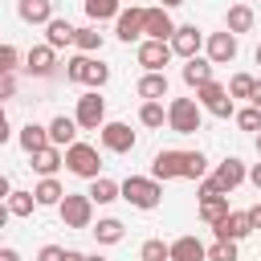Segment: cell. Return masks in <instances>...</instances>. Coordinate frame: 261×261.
Here are the masks:
<instances>
[{
  "label": "cell",
  "mask_w": 261,
  "mask_h": 261,
  "mask_svg": "<svg viewBox=\"0 0 261 261\" xmlns=\"http://www.w3.org/2000/svg\"><path fill=\"white\" fill-rule=\"evenodd\" d=\"M208 175V159L200 151H159L151 159V179H204Z\"/></svg>",
  "instance_id": "1"
},
{
  "label": "cell",
  "mask_w": 261,
  "mask_h": 261,
  "mask_svg": "<svg viewBox=\"0 0 261 261\" xmlns=\"http://www.w3.org/2000/svg\"><path fill=\"white\" fill-rule=\"evenodd\" d=\"M118 200L151 212V208H159V200H163V184L151 179V175H126V179L118 184Z\"/></svg>",
  "instance_id": "2"
},
{
  "label": "cell",
  "mask_w": 261,
  "mask_h": 261,
  "mask_svg": "<svg viewBox=\"0 0 261 261\" xmlns=\"http://www.w3.org/2000/svg\"><path fill=\"white\" fill-rule=\"evenodd\" d=\"M204 122V110L196 106V98H171L167 102V126L175 135H196Z\"/></svg>",
  "instance_id": "3"
},
{
  "label": "cell",
  "mask_w": 261,
  "mask_h": 261,
  "mask_svg": "<svg viewBox=\"0 0 261 261\" xmlns=\"http://www.w3.org/2000/svg\"><path fill=\"white\" fill-rule=\"evenodd\" d=\"M65 167H69L77 179H98V175H102L98 147H90V143H69V147H65Z\"/></svg>",
  "instance_id": "4"
},
{
  "label": "cell",
  "mask_w": 261,
  "mask_h": 261,
  "mask_svg": "<svg viewBox=\"0 0 261 261\" xmlns=\"http://www.w3.org/2000/svg\"><path fill=\"white\" fill-rule=\"evenodd\" d=\"M57 212H61L65 228H90L94 224V204H90L86 192H65L61 204H57Z\"/></svg>",
  "instance_id": "5"
},
{
  "label": "cell",
  "mask_w": 261,
  "mask_h": 261,
  "mask_svg": "<svg viewBox=\"0 0 261 261\" xmlns=\"http://www.w3.org/2000/svg\"><path fill=\"white\" fill-rule=\"evenodd\" d=\"M196 106L200 110H208L212 118H232V98H228V90L212 77V82H204L200 90H196Z\"/></svg>",
  "instance_id": "6"
},
{
  "label": "cell",
  "mask_w": 261,
  "mask_h": 261,
  "mask_svg": "<svg viewBox=\"0 0 261 261\" xmlns=\"http://www.w3.org/2000/svg\"><path fill=\"white\" fill-rule=\"evenodd\" d=\"M73 122H77V130H98V126L106 122V98H102L98 90L82 94V98H77V110H73Z\"/></svg>",
  "instance_id": "7"
},
{
  "label": "cell",
  "mask_w": 261,
  "mask_h": 261,
  "mask_svg": "<svg viewBox=\"0 0 261 261\" xmlns=\"http://www.w3.org/2000/svg\"><path fill=\"white\" fill-rule=\"evenodd\" d=\"M245 175H249V167H245L237 155H228V159H220V163H216V171H212L208 179L216 184V192H220V196H228L232 188H241V184H245Z\"/></svg>",
  "instance_id": "8"
},
{
  "label": "cell",
  "mask_w": 261,
  "mask_h": 261,
  "mask_svg": "<svg viewBox=\"0 0 261 261\" xmlns=\"http://www.w3.org/2000/svg\"><path fill=\"white\" fill-rule=\"evenodd\" d=\"M171 33H175V20H171V12L167 8H143V41H171Z\"/></svg>",
  "instance_id": "9"
},
{
  "label": "cell",
  "mask_w": 261,
  "mask_h": 261,
  "mask_svg": "<svg viewBox=\"0 0 261 261\" xmlns=\"http://www.w3.org/2000/svg\"><path fill=\"white\" fill-rule=\"evenodd\" d=\"M98 139H102V147L114 151V155L135 151V130H130V122H102V126H98Z\"/></svg>",
  "instance_id": "10"
},
{
  "label": "cell",
  "mask_w": 261,
  "mask_h": 261,
  "mask_svg": "<svg viewBox=\"0 0 261 261\" xmlns=\"http://www.w3.org/2000/svg\"><path fill=\"white\" fill-rule=\"evenodd\" d=\"M167 45H171V53H175V57H184V61H188V57H200V49H204V33H200L196 24H175V33H171V41H167Z\"/></svg>",
  "instance_id": "11"
},
{
  "label": "cell",
  "mask_w": 261,
  "mask_h": 261,
  "mask_svg": "<svg viewBox=\"0 0 261 261\" xmlns=\"http://www.w3.org/2000/svg\"><path fill=\"white\" fill-rule=\"evenodd\" d=\"M204 57L212 61V65H228V61H237V37L232 33H208L204 37Z\"/></svg>",
  "instance_id": "12"
},
{
  "label": "cell",
  "mask_w": 261,
  "mask_h": 261,
  "mask_svg": "<svg viewBox=\"0 0 261 261\" xmlns=\"http://www.w3.org/2000/svg\"><path fill=\"white\" fill-rule=\"evenodd\" d=\"M167 61H171V45L167 41H139V65L147 73H163Z\"/></svg>",
  "instance_id": "13"
},
{
  "label": "cell",
  "mask_w": 261,
  "mask_h": 261,
  "mask_svg": "<svg viewBox=\"0 0 261 261\" xmlns=\"http://www.w3.org/2000/svg\"><path fill=\"white\" fill-rule=\"evenodd\" d=\"M114 37L126 41V45L143 37V8H139V4H130V8H122V12L114 16Z\"/></svg>",
  "instance_id": "14"
},
{
  "label": "cell",
  "mask_w": 261,
  "mask_h": 261,
  "mask_svg": "<svg viewBox=\"0 0 261 261\" xmlns=\"http://www.w3.org/2000/svg\"><path fill=\"white\" fill-rule=\"evenodd\" d=\"M212 232H216V241H245V237L253 232V224H249L245 212H228L224 220L212 224Z\"/></svg>",
  "instance_id": "15"
},
{
  "label": "cell",
  "mask_w": 261,
  "mask_h": 261,
  "mask_svg": "<svg viewBox=\"0 0 261 261\" xmlns=\"http://www.w3.org/2000/svg\"><path fill=\"white\" fill-rule=\"evenodd\" d=\"M24 69H29L33 77H49V73L57 69V53H53L49 45H33L29 57H24Z\"/></svg>",
  "instance_id": "16"
},
{
  "label": "cell",
  "mask_w": 261,
  "mask_h": 261,
  "mask_svg": "<svg viewBox=\"0 0 261 261\" xmlns=\"http://www.w3.org/2000/svg\"><path fill=\"white\" fill-rule=\"evenodd\" d=\"M45 130H49V147H61V151H65L69 143H77V122H73L69 114H57Z\"/></svg>",
  "instance_id": "17"
},
{
  "label": "cell",
  "mask_w": 261,
  "mask_h": 261,
  "mask_svg": "<svg viewBox=\"0 0 261 261\" xmlns=\"http://www.w3.org/2000/svg\"><path fill=\"white\" fill-rule=\"evenodd\" d=\"M29 159H33L29 167H33L41 179H49L57 167H65V151H61V147H45V151H37V155H29Z\"/></svg>",
  "instance_id": "18"
},
{
  "label": "cell",
  "mask_w": 261,
  "mask_h": 261,
  "mask_svg": "<svg viewBox=\"0 0 261 261\" xmlns=\"http://www.w3.org/2000/svg\"><path fill=\"white\" fill-rule=\"evenodd\" d=\"M167 257L171 261H204V241L200 237H175L167 245Z\"/></svg>",
  "instance_id": "19"
},
{
  "label": "cell",
  "mask_w": 261,
  "mask_h": 261,
  "mask_svg": "<svg viewBox=\"0 0 261 261\" xmlns=\"http://www.w3.org/2000/svg\"><path fill=\"white\" fill-rule=\"evenodd\" d=\"M16 16L24 24H49L53 20V0H20L16 4Z\"/></svg>",
  "instance_id": "20"
},
{
  "label": "cell",
  "mask_w": 261,
  "mask_h": 261,
  "mask_svg": "<svg viewBox=\"0 0 261 261\" xmlns=\"http://www.w3.org/2000/svg\"><path fill=\"white\" fill-rule=\"evenodd\" d=\"M45 45L57 53V49H65V45H73V24L69 20H61V16H53L49 24H45Z\"/></svg>",
  "instance_id": "21"
},
{
  "label": "cell",
  "mask_w": 261,
  "mask_h": 261,
  "mask_svg": "<svg viewBox=\"0 0 261 261\" xmlns=\"http://www.w3.org/2000/svg\"><path fill=\"white\" fill-rule=\"evenodd\" d=\"M212 69H216V65H212L208 57H188V61H184V82H188L192 90H200L204 82H212Z\"/></svg>",
  "instance_id": "22"
},
{
  "label": "cell",
  "mask_w": 261,
  "mask_h": 261,
  "mask_svg": "<svg viewBox=\"0 0 261 261\" xmlns=\"http://www.w3.org/2000/svg\"><path fill=\"white\" fill-rule=\"evenodd\" d=\"M135 90H139L143 102H163L167 98V73H143Z\"/></svg>",
  "instance_id": "23"
},
{
  "label": "cell",
  "mask_w": 261,
  "mask_h": 261,
  "mask_svg": "<svg viewBox=\"0 0 261 261\" xmlns=\"http://www.w3.org/2000/svg\"><path fill=\"white\" fill-rule=\"evenodd\" d=\"M16 143H20L29 155H37V151H45V147H49V130H45L41 122H24V126H20V135H16Z\"/></svg>",
  "instance_id": "24"
},
{
  "label": "cell",
  "mask_w": 261,
  "mask_h": 261,
  "mask_svg": "<svg viewBox=\"0 0 261 261\" xmlns=\"http://www.w3.org/2000/svg\"><path fill=\"white\" fill-rule=\"evenodd\" d=\"M253 20H257V16H253V8H249V4H232V8H228V16H224V33L241 37V33H249V29H253Z\"/></svg>",
  "instance_id": "25"
},
{
  "label": "cell",
  "mask_w": 261,
  "mask_h": 261,
  "mask_svg": "<svg viewBox=\"0 0 261 261\" xmlns=\"http://www.w3.org/2000/svg\"><path fill=\"white\" fill-rule=\"evenodd\" d=\"M90 232L98 237V245H118V241L126 237V224H122L118 216H102V220H98Z\"/></svg>",
  "instance_id": "26"
},
{
  "label": "cell",
  "mask_w": 261,
  "mask_h": 261,
  "mask_svg": "<svg viewBox=\"0 0 261 261\" xmlns=\"http://www.w3.org/2000/svg\"><path fill=\"white\" fill-rule=\"evenodd\" d=\"M61 196H65V188L49 175V179H41L37 188H33V200H37V208H57L61 204Z\"/></svg>",
  "instance_id": "27"
},
{
  "label": "cell",
  "mask_w": 261,
  "mask_h": 261,
  "mask_svg": "<svg viewBox=\"0 0 261 261\" xmlns=\"http://www.w3.org/2000/svg\"><path fill=\"white\" fill-rule=\"evenodd\" d=\"M90 204H114L118 200V184L114 179H106V175H98V179H90Z\"/></svg>",
  "instance_id": "28"
},
{
  "label": "cell",
  "mask_w": 261,
  "mask_h": 261,
  "mask_svg": "<svg viewBox=\"0 0 261 261\" xmlns=\"http://www.w3.org/2000/svg\"><path fill=\"white\" fill-rule=\"evenodd\" d=\"M232 208H228V196H208V200H200V220L204 224H216V220H224Z\"/></svg>",
  "instance_id": "29"
},
{
  "label": "cell",
  "mask_w": 261,
  "mask_h": 261,
  "mask_svg": "<svg viewBox=\"0 0 261 261\" xmlns=\"http://www.w3.org/2000/svg\"><path fill=\"white\" fill-rule=\"evenodd\" d=\"M73 45H77V53H98L102 49V33L94 29V24H86V29H73Z\"/></svg>",
  "instance_id": "30"
},
{
  "label": "cell",
  "mask_w": 261,
  "mask_h": 261,
  "mask_svg": "<svg viewBox=\"0 0 261 261\" xmlns=\"http://www.w3.org/2000/svg\"><path fill=\"white\" fill-rule=\"evenodd\" d=\"M139 122L151 126V130H159V126L167 122V106H163V102H143V106H139Z\"/></svg>",
  "instance_id": "31"
},
{
  "label": "cell",
  "mask_w": 261,
  "mask_h": 261,
  "mask_svg": "<svg viewBox=\"0 0 261 261\" xmlns=\"http://www.w3.org/2000/svg\"><path fill=\"white\" fill-rule=\"evenodd\" d=\"M122 12V0H86V16L90 20H110Z\"/></svg>",
  "instance_id": "32"
},
{
  "label": "cell",
  "mask_w": 261,
  "mask_h": 261,
  "mask_svg": "<svg viewBox=\"0 0 261 261\" xmlns=\"http://www.w3.org/2000/svg\"><path fill=\"white\" fill-rule=\"evenodd\" d=\"M4 204H8V212H12V216H33V208H37L33 192H16V188L8 192V200H4Z\"/></svg>",
  "instance_id": "33"
},
{
  "label": "cell",
  "mask_w": 261,
  "mask_h": 261,
  "mask_svg": "<svg viewBox=\"0 0 261 261\" xmlns=\"http://www.w3.org/2000/svg\"><path fill=\"white\" fill-rule=\"evenodd\" d=\"M204 261H237V241H212V245H204Z\"/></svg>",
  "instance_id": "34"
},
{
  "label": "cell",
  "mask_w": 261,
  "mask_h": 261,
  "mask_svg": "<svg viewBox=\"0 0 261 261\" xmlns=\"http://www.w3.org/2000/svg\"><path fill=\"white\" fill-rule=\"evenodd\" d=\"M106 82H110V69H106L102 61H94V57H90V65H86V82H82V86H90V90H102Z\"/></svg>",
  "instance_id": "35"
},
{
  "label": "cell",
  "mask_w": 261,
  "mask_h": 261,
  "mask_svg": "<svg viewBox=\"0 0 261 261\" xmlns=\"http://www.w3.org/2000/svg\"><path fill=\"white\" fill-rule=\"evenodd\" d=\"M253 82H257L253 73H232L224 90H228V98H249V94H253Z\"/></svg>",
  "instance_id": "36"
},
{
  "label": "cell",
  "mask_w": 261,
  "mask_h": 261,
  "mask_svg": "<svg viewBox=\"0 0 261 261\" xmlns=\"http://www.w3.org/2000/svg\"><path fill=\"white\" fill-rule=\"evenodd\" d=\"M139 261H171V257H167V241H159V237L143 241V249H139Z\"/></svg>",
  "instance_id": "37"
},
{
  "label": "cell",
  "mask_w": 261,
  "mask_h": 261,
  "mask_svg": "<svg viewBox=\"0 0 261 261\" xmlns=\"http://www.w3.org/2000/svg\"><path fill=\"white\" fill-rule=\"evenodd\" d=\"M232 118H237V126H241V130H261V110H257V106L232 110Z\"/></svg>",
  "instance_id": "38"
},
{
  "label": "cell",
  "mask_w": 261,
  "mask_h": 261,
  "mask_svg": "<svg viewBox=\"0 0 261 261\" xmlns=\"http://www.w3.org/2000/svg\"><path fill=\"white\" fill-rule=\"evenodd\" d=\"M86 65H90V57H86V53L69 57V61H65V77H69V82H86Z\"/></svg>",
  "instance_id": "39"
},
{
  "label": "cell",
  "mask_w": 261,
  "mask_h": 261,
  "mask_svg": "<svg viewBox=\"0 0 261 261\" xmlns=\"http://www.w3.org/2000/svg\"><path fill=\"white\" fill-rule=\"evenodd\" d=\"M16 65H20L16 45H4V41H0V73H16Z\"/></svg>",
  "instance_id": "40"
},
{
  "label": "cell",
  "mask_w": 261,
  "mask_h": 261,
  "mask_svg": "<svg viewBox=\"0 0 261 261\" xmlns=\"http://www.w3.org/2000/svg\"><path fill=\"white\" fill-rule=\"evenodd\" d=\"M16 94V73H0V102H8Z\"/></svg>",
  "instance_id": "41"
},
{
  "label": "cell",
  "mask_w": 261,
  "mask_h": 261,
  "mask_svg": "<svg viewBox=\"0 0 261 261\" xmlns=\"http://www.w3.org/2000/svg\"><path fill=\"white\" fill-rule=\"evenodd\" d=\"M37 261H65V249H61V245H45V249L37 253Z\"/></svg>",
  "instance_id": "42"
},
{
  "label": "cell",
  "mask_w": 261,
  "mask_h": 261,
  "mask_svg": "<svg viewBox=\"0 0 261 261\" xmlns=\"http://www.w3.org/2000/svg\"><path fill=\"white\" fill-rule=\"evenodd\" d=\"M245 216H249V224H253V232L261 228V204H253V208H245Z\"/></svg>",
  "instance_id": "43"
},
{
  "label": "cell",
  "mask_w": 261,
  "mask_h": 261,
  "mask_svg": "<svg viewBox=\"0 0 261 261\" xmlns=\"http://www.w3.org/2000/svg\"><path fill=\"white\" fill-rule=\"evenodd\" d=\"M249 106H257V110H261V77L253 82V94H249Z\"/></svg>",
  "instance_id": "44"
},
{
  "label": "cell",
  "mask_w": 261,
  "mask_h": 261,
  "mask_svg": "<svg viewBox=\"0 0 261 261\" xmlns=\"http://www.w3.org/2000/svg\"><path fill=\"white\" fill-rule=\"evenodd\" d=\"M8 192H12V184H8V175H4V171H0V204H4V200H8Z\"/></svg>",
  "instance_id": "45"
},
{
  "label": "cell",
  "mask_w": 261,
  "mask_h": 261,
  "mask_svg": "<svg viewBox=\"0 0 261 261\" xmlns=\"http://www.w3.org/2000/svg\"><path fill=\"white\" fill-rule=\"evenodd\" d=\"M245 179H253V188H261V163H253V167H249V175H245Z\"/></svg>",
  "instance_id": "46"
},
{
  "label": "cell",
  "mask_w": 261,
  "mask_h": 261,
  "mask_svg": "<svg viewBox=\"0 0 261 261\" xmlns=\"http://www.w3.org/2000/svg\"><path fill=\"white\" fill-rule=\"evenodd\" d=\"M8 139H12V126H8V118H4V122H0V147H4Z\"/></svg>",
  "instance_id": "47"
},
{
  "label": "cell",
  "mask_w": 261,
  "mask_h": 261,
  "mask_svg": "<svg viewBox=\"0 0 261 261\" xmlns=\"http://www.w3.org/2000/svg\"><path fill=\"white\" fill-rule=\"evenodd\" d=\"M0 261H20V253L16 249H0Z\"/></svg>",
  "instance_id": "48"
},
{
  "label": "cell",
  "mask_w": 261,
  "mask_h": 261,
  "mask_svg": "<svg viewBox=\"0 0 261 261\" xmlns=\"http://www.w3.org/2000/svg\"><path fill=\"white\" fill-rule=\"evenodd\" d=\"M65 261H86V253H77V249H65Z\"/></svg>",
  "instance_id": "49"
},
{
  "label": "cell",
  "mask_w": 261,
  "mask_h": 261,
  "mask_svg": "<svg viewBox=\"0 0 261 261\" xmlns=\"http://www.w3.org/2000/svg\"><path fill=\"white\" fill-rule=\"evenodd\" d=\"M8 220H12V212H8V204H0V228H4Z\"/></svg>",
  "instance_id": "50"
},
{
  "label": "cell",
  "mask_w": 261,
  "mask_h": 261,
  "mask_svg": "<svg viewBox=\"0 0 261 261\" xmlns=\"http://www.w3.org/2000/svg\"><path fill=\"white\" fill-rule=\"evenodd\" d=\"M184 0H159V8H179Z\"/></svg>",
  "instance_id": "51"
},
{
  "label": "cell",
  "mask_w": 261,
  "mask_h": 261,
  "mask_svg": "<svg viewBox=\"0 0 261 261\" xmlns=\"http://www.w3.org/2000/svg\"><path fill=\"white\" fill-rule=\"evenodd\" d=\"M86 261H106V257H98V253H94V257H86Z\"/></svg>",
  "instance_id": "52"
},
{
  "label": "cell",
  "mask_w": 261,
  "mask_h": 261,
  "mask_svg": "<svg viewBox=\"0 0 261 261\" xmlns=\"http://www.w3.org/2000/svg\"><path fill=\"white\" fill-rule=\"evenodd\" d=\"M253 57H257V65H261V45H257V53H253Z\"/></svg>",
  "instance_id": "53"
},
{
  "label": "cell",
  "mask_w": 261,
  "mask_h": 261,
  "mask_svg": "<svg viewBox=\"0 0 261 261\" xmlns=\"http://www.w3.org/2000/svg\"><path fill=\"white\" fill-rule=\"evenodd\" d=\"M257 155H261V130H257Z\"/></svg>",
  "instance_id": "54"
},
{
  "label": "cell",
  "mask_w": 261,
  "mask_h": 261,
  "mask_svg": "<svg viewBox=\"0 0 261 261\" xmlns=\"http://www.w3.org/2000/svg\"><path fill=\"white\" fill-rule=\"evenodd\" d=\"M0 122H4V102H0Z\"/></svg>",
  "instance_id": "55"
}]
</instances>
